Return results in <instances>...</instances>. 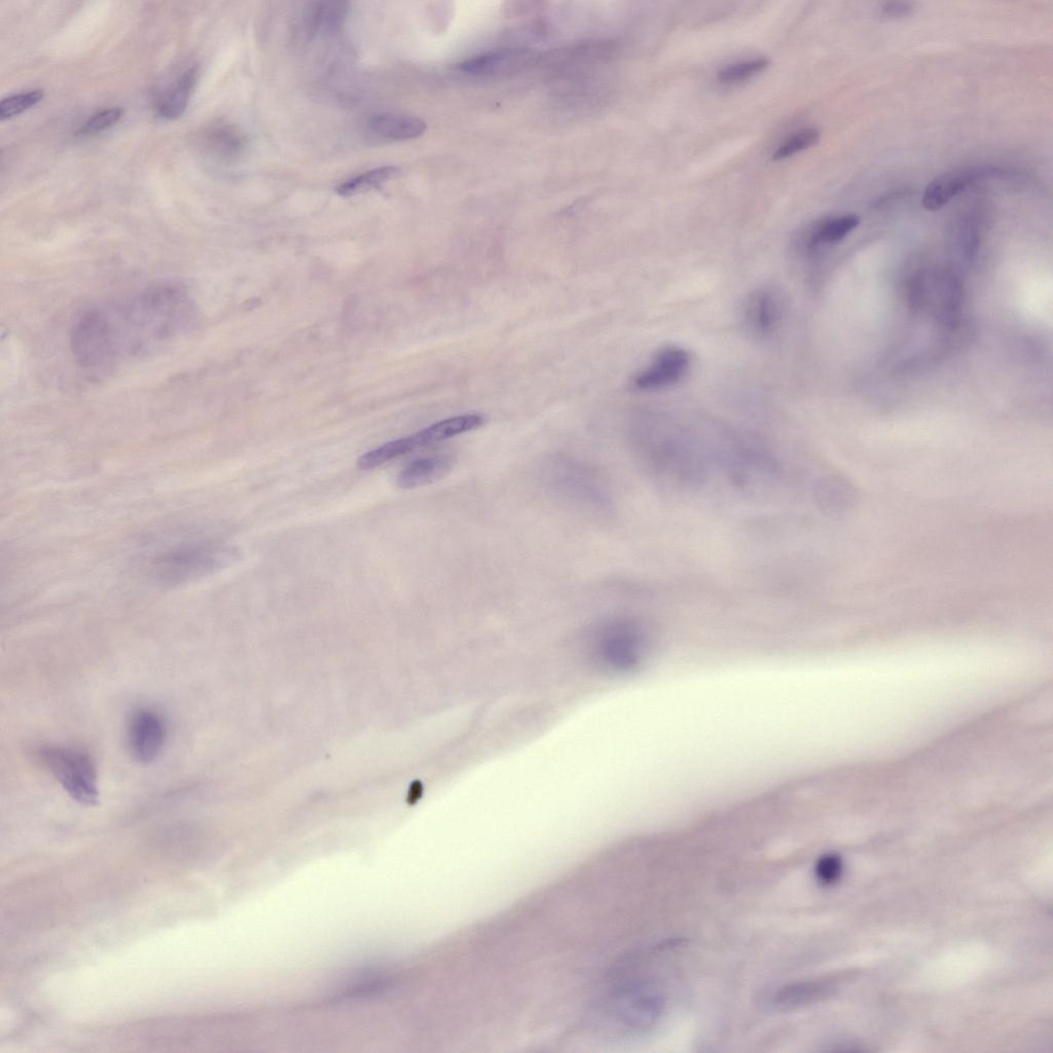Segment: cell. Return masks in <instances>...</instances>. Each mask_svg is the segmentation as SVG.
Returning <instances> with one entry per match:
<instances>
[{"mask_svg":"<svg viewBox=\"0 0 1053 1053\" xmlns=\"http://www.w3.org/2000/svg\"><path fill=\"white\" fill-rule=\"evenodd\" d=\"M190 302L181 290L160 286L95 308L78 322L74 350L88 367L152 350L190 322Z\"/></svg>","mask_w":1053,"mask_h":1053,"instance_id":"obj_1","label":"cell"},{"mask_svg":"<svg viewBox=\"0 0 1053 1053\" xmlns=\"http://www.w3.org/2000/svg\"><path fill=\"white\" fill-rule=\"evenodd\" d=\"M238 558V552L229 544L190 532L160 543L145 557L143 566L153 583L176 588L219 572Z\"/></svg>","mask_w":1053,"mask_h":1053,"instance_id":"obj_2","label":"cell"},{"mask_svg":"<svg viewBox=\"0 0 1053 1053\" xmlns=\"http://www.w3.org/2000/svg\"><path fill=\"white\" fill-rule=\"evenodd\" d=\"M35 755L75 801L86 806L98 804V775L89 753L47 745L36 749Z\"/></svg>","mask_w":1053,"mask_h":1053,"instance_id":"obj_3","label":"cell"},{"mask_svg":"<svg viewBox=\"0 0 1053 1053\" xmlns=\"http://www.w3.org/2000/svg\"><path fill=\"white\" fill-rule=\"evenodd\" d=\"M645 460L656 474L681 485H695L705 476L698 451L678 434L659 432L643 444Z\"/></svg>","mask_w":1053,"mask_h":1053,"instance_id":"obj_4","label":"cell"},{"mask_svg":"<svg viewBox=\"0 0 1053 1053\" xmlns=\"http://www.w3.org/2000/svg\"><path fill=\"white\" fill-rule=\"evenodd\" d=\"M551 489L565 501L590 513L610 511V498L596 472L586 464L569 458L552 460L547 468Z\"/></svg>","mask_w":1053,"mask_h":1053,"instance_id":"obj_5","label":"cell"},{"mask_svg":"<svg viewBox=\"0 0 1053 1053\" xmlns=\"http://www.w3.org/2000/svg\"><path fill=\"white\" fill-rule=\"evenodd\" d=\"M589 641L595 659L622 669L636 664L643 648L640 628L625 619L608 620L596 626Z\"/></svg>","mask_w":1053,"mask_h":1053,"instance_id":"obj_6","label":"cell"},{"mask_svg":"<svg viewBox=\"0 0 1053 1053\" xmlns=\"http://www.w3.org/2000/svg\"><path fill=\"white\" fill-rule=\"evenodd\" d=\"M725 462L736 484L743 488L766 486L777 471L774 458L764 449L748 442L730 445Z\"/></svg>","mask_w":1053,"mask_h":1053,"instance_id":"obj_7","label":"cell"},{"mask_svg":"<svg viewBox=\"0 0 1053 1053\" xmlns=\"http://www.w3.org/2000/svg\"><path fill=\"white\" fill-rule=\"evenodd\" d=\"M166 736L165 720L156 710L140 708L132 713L127 730L128 746L140 764L149 765L159 757Z\"/></svg>","mask_w":1053,"mask_h":1053,"instance_id":"obj_8","label":"cell"},{"mask_svg":"<svg viewBox=\"0 0 1053 1053\" xmlns=\"http://www.w3.org/2000/svg\"><path fill=\"white\" fill-rule=\"evenodd\" d=\"M692 367V356L676 346L660 350L649 365L633 380L639 391H656L671 387L682 381Z\"/></svg>","mask_w":1053,"mask_h":1053,"instance_id":"obj_9","label":"cell"},{"mask_svg":"<svg viewBox=\"0 0 1053 1053\" xmlns=\"http://www.w3.org/2000/svg\"><path fill=\"white\" fill-rule=\"evenodd\" d=\"M784 312V300L778 290L770 287L759 288L745 303V324L755 336L768 338L780 328Z\"/></svg>","mask_w":1053,"mask_h":1053,"instance_id":"obj_10","label":"cell"},{"mask_svg":"<svg viewBox=\"0 0 1053 1053\" xmlns=\"http://www.w3.org/2000/svg\"><path fill=\"white\" fill-rule=\"evenodd\" d=\"M993 174L995 169L983 166L958 168L943 173L926 187L923 206L929 211L941 209L978 180Z\"/></svg>","mask_w":1053,"mask_h":1053,"instance_id":"obj_11","label":"cell"},{"mask_svg":"<svg viewBox=\"0 0 1053 1053\" xmlns=\"http://www.w3.org/2000/svg\"><path fill=\"white\" fill-rule=\"evenodd\" d=\"M535 59L536 53L529 49H498L467 59L459 68L470 76L496 77L516 74L531 65Z\"/></svg>","mask_w":1053,"mask_h":1053,"instance_id":"obj_12","label":"cell"},{"mask_svg":"<svg viewBox=\"0 0 1053 1053\" xmlns=\"http://www.w3.org/2000/svg\"><path fill=\"white\" fill-rule=\"evenodd\" d=\"M456 463L452 455H434L412 461L396 478L398 488L413 490L446 478Z\"/></svg>","mask_w":1053,"mask_h":1053,"instance_id":"obj_13","label":"cell"},{"mask_svg":"<svg viewBox=\"0 0 1053 1053\" xmlns=\"http://www.w3.org/2000/svg\"><path fill=\"white\" fill-rule=\"evenodd\" d=\"M486 419L479 414L456 416L434 423L412 435L417 449L437 445L451 440L458 435L477 430L484 426Z\"/></svg>","mask_w":1053,"mask_h":1053,"instance_id":"obj_14","label":"cell"},{"mask_svg":"<svg viewBox=\"0 0 1053 1053\" xmlns=\"http://www.w3.org/2000/svg\"><path fill=\"white\" fill-rule=\"evenodd\" d=\"M369 128L378 136L389 140H411L422 136L426 123L416 117L390 113L376 114L369 120Z\"/></svg>","mask_w":1053,"mask_h":1053,"instance_id":"obj_15","label":"cell"},{"mask_svg":"<svg viewBox=\"0 0 1053 1053\" xmlns=\"http://www.w3.org/2000/svg\"><path fill=\"white\" fill-rule=\"evenodd\" d=\"M624 1006L629 1023L638 1028H647L660 1020L664 1001L656 991L641 990L629 995Z\"/></svg>","mask_w":1053,"mask_h":1053,"instance_id":"obj_16","label":"cell"},{"mask_svg":"<svg viewBox=\"0 0 1053 1053\" xmlns=\"http://www.w3.org/2000/svg\"><path fill=\"white\" fill-rule=\"evenodd\" d=\"M345 3H313L303 12L302 26L305 34L311 36L319 30L338 31L347 15Z\"/></svg>","mask_w":1053,"mask_h":1053,"instance_id":"obj_17","label":"cell"},{"mask_svg":"<svg viewBox=\"0 0 1053 1053\" xmlns=\"http://www.w3.org/2000/svg\"><path fill=\"white\" fill-rule=\"evenodd\" d=\"M199 78V67L193 66L181 76L169 90L159 107V115L165 120H176L183 116Z\"/></svg>","mask_w":1053,"mask_h":1053,"instance_id":"obj_18","label":"cell"},{"mask_svg":"<svg viewBox=\"0 0 1053 1053\" xmlns=\"http://www.w3.org/2000/svg\"><path fill=\"white\" fill-rule=\"evenodd\" d=\"M831 986L826 980H807L797 982L780 989L774 996L773 1004L780 1009H796L816 1002L826 995Z\"/></svg>","mask_w":1053,"mask_h":1053,"instance_id":"obj_19","label":"cell"},{"mask_svg":"<svg viewBox=\"0 0 1053 1053\" xmlns=\"http://www.w3.org/2000/svg\"><path fill=\"white\" fill-rule=\"evenodd\" d=\"M859 224V216L855 214L832 217V219L820 223L813 230L808 240L809 251L843 241Z\"/></svg>","mask_w":1053,"mask_h":1053,"instance_id":"obj_20","label":"cell"},{"mask_svg":"<svg viewBox=\"0 0 1053 1053\" xmlns=\"http://www.w3.org/2000/svg\"><path fill=\"white\" fill-rule=\"evenodd\" d=\"M399 174H401V169L398 167H379L348 179L336 189V192L345 198L369 193L381 189Z\"/></svg>","mask_w":1053,"mask_h":1053,"instance_id":"obj_21","label":"cell"},{"mask_svg":"<svg viewBox=\"0 0 1053 1053\" xmlns=\"http://www.w3.org/2000/svg\"><path fill=\"white\" fill-rule=\"evenodd\" d=\"M210 149L226 158L238 156L245 148V138L234 126L219 124L207 133Z\"/></svg>","mask_w":1053,"mask_h":1053,"instance_id":"obj_22","label":"cell"},{"mask_svg":"<svg viewBox=\"0 0 1053 1053\" xmlns=\"http://www.w3.org/2000/svg\"><path fill=\"white\" fill-rule=\"evenodd\" d=\"M415 450L417 449L411 435L409 438L389 442L363 454L357 460V467L361 470L373 469Z\"/></svg>","mask_w":1053,"mask_h":1053,"instance_id":"obj_23","label":"cell"},{"mask_svg":"<svg viewBox=\"0 0 1053 1053\" xmlns=\"http://www.w3.org/2000/svg\"><path fill=\"white\" fill-rule=\"evenodd\" d=\"M768 66L769 60L766 58L738 62L722 68L717 74V79L722 84H737L758 75Z\"/></svg>","mask_w":1053,"mask_h":1053,"instance_id":"obj_24","label":"cell"},{"mask_svg":"<svg viewBox=\"0 0 1053 1053\" xmlns=\"http://www.w3.org/2000/svg\"><path fill=\"white\" fill-rule=\"evenodd\" d=\"M848 485L838 478H826L818 485L817 495L827 510H840L850 500Z\"/></svg>","mask_w":1053,"mask_h":1053,"instance_id":"obj_25","label":"cell"},{"mask_svg":"<svg viewBox=\"0 0 1053 1053\" xmlns=\"http://www.w3.org/2000/svg\"><path fill=\"white\" fill-rule=\"evenodd\" d=\"M819 139L820 132L817 129L810 128L800 131L792 135L783 144L780 145V147L775 151L773 155V160L781 161L791 158L792 156L798 153H801L814 147V145L818 143Z\"/></svg>","mask_w":1053,"mask_h":1053,"instance_id":"obj_26","label":"cell"},{"mask_svg":"<svg viewBox=\"0 0 1053 1053\" xmlns=\"http://www.w3.org/2000/svg\"><path fill=\"white\" fill-rule=\"evenodd\" d=\"M45 96L43 90H32L5 98L0 102V120L6 121L30 110L40 103Z\"/></svg>","mask_w":1053,"mask_h":1053,"instance_id":"obj_27","label":"cell"},{"mask_svg":"<svg viewBox=\"0 0 1053 1053\" xmlns=\"http://www.w3.org/2000/svg\"><path fill=\"white\" fill-rule=\"evenodd\" d=\"M843 873V861L835 854H826L819 858L815 865L818 881L824 885L837 882Z\"/></svg>","mask_w":1053,"mask_h":1053,"instance_id":"obj_28","label":"cell"},{"mask_svg":"<svg viewBox=\"0 0 1053 1053\" xmlns=\"http://www.w3.org/2000/svg\"><path fill=\"white\" fill-rule=\"evenodd\" d=\"M123 117L122 108H111L92 117L79 131V135H93L115 126Z\"/></svg>","mask_w":1053,"mask_h":1053,"instance_id":"obj_29","label":"cell"},{"mask_svg":"<svg viewBox=\"0 0 1053 1053\" xmlns=\"http://www.w3.org/2000/svg\"><path fill=\"white\" fill-rule=\"evenodd\" d=\"M914 11L915 5L912 3L892 2L883 6L882 15L889 19H899L912 15Z\"/></svg>","mask_w":1053,"mask_h":1053,"instance_id":"obj_30","label":"cell"}]
</instances>
